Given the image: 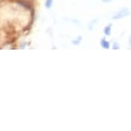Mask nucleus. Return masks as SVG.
I'll list each match as a JSON object with an SVG mask.
<instances>
[{"label": "nucleus", "instance_id": "nucleus-1", "mask_svg": "<svg viewBox=\"0 0 131 131\" xmlns=\"http://www.w3.org/2000/svg\"><path fill=\"white\" fill-rule=\"evenodd\" d=\"M128 14H129V12H128V10H127L126 9H122V10H120V11L118 12V13L114 16V19H119V18H121V17H124V16H128Z\"/></svg>", "mask_w": 131, "mask_h": 131}, {"label": "nucleus", "instance_id": "nucleus-2", "mask_svg": "<svg viewBox=\"0 0 131 131\" xmlns=\"http://www.w3.org/2000/svg\"><path fill=\"white\" fill-rule=\"evenodd\" d=\"M101 46L105 49H109L110 48V43L108 41H106L105 39H102L101 40Z\"/></svg>", "mask_w": 131, "mask_h": 131}, {"label": "nucleus", "instance_id": "nucleus-3", "mask_svg": "<svg viewBox=\"0 0 131 131\" xmlns=\"http://www.w3.org/2000/svg\"><path fill=\"white\" fill-rule=\"evenodd\" d=\"M105 34L106 35H110L111 34V25L106 26L105 28Z\"/></svg>", "mask_w": 131, "mask_h": 131}, {"label": "nucleus", "instance_id": "nucleus-4", "mask_svg": "<svg viewBox=\"0 0 131 131\" xmlns=\"http://www.w3.org/2000/svg\"><path fill=\"white\" fill-rule=\"evenodd\" d=\"M52 3H53V0H46V8H51V5H52Z\"/></svg>", "mask_w": 131, "mask_h": 131}, {"label": "nucleus", "instance_id": "nucleus-5", "mask_svg": "<svg viewBox=\"0 0 131 131\" xmlns=\"http://www.w3.org/2000/svg\"><path fill=\"white\" fill-rule=\"evenodd\" d=\"M104 1H106V0H104ZM108 1H110V0H108Z\"/></svg>", "mask_w": 131, "mask_h": 131}]
</instances>
